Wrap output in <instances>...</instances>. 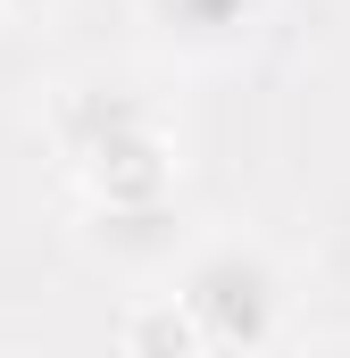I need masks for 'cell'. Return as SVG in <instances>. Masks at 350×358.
I'll use <instances>...</instances> for the list:
<instances>
[{
	"label": "cell",
	"instance_id": "6da1fadb",
	"mask_svg": "<svg viewBox=\"0 0 350 358\" xmlns=\"http://www.w3.org/2000/svg\"><path fill=\"white\" fill-rule=\"evenodd\" d=\"M175 308L192 317L200 350L259 358L267 342L284 334V275H275V259L251 250V242H200V250L183 259Z\"/></svg>",
	"mask_w": 350,
	"mask_h": 358
},
{
	"label": "cell",
	"instance_id": "7a4b0ae2",
	"mask_svg": "<svg viewBox=\"0 0 350 358\" xmlns=\"http://www.w3.org/2000/svg\"><path fill=\"white\" fill-rule=\"evenodd\" d=\"M76 159H84L100 208H117V200H167V192H175L167 134H159L142 108H125V100H108L100 134H76Z\"/></svg>",
	"mask_w": 350,
	"mask_h": 358
},
{
	"label": "cell",
	"instance_id": "3957f363",
	"mask_svg": "<svg viewBox=\"0 0 350 358\" xmlns=\"http://www.w3.org/2000/svg\"><path fill=\"white\" fill-rule=\"evenodd\" d=\"M92 242L125 267H159L183 250V217H175V192L167 200H117V208H92Z\"/></svg>",
	"mask_w": 350,
	"mask_h": 358
},
{
	"label": "cell",
	"instance_id": "277c9868",
	"mask_svg": "<svg viewBox=\"0 0 350 358\" xmlns=\"http://www.w3.org/2000/svg\"><path fill=\"white\" fill-rule=\"evenodd\" d=\"M142 8L175 50H242L267 17V0H142Z\"/></svg>",
	"mask_w": 350,
	"mask_h": 358
},
{
	"label": "cell",
	"instance_id": "5b68a950",
	"mask_svg": "<svg viewBox=\"0 0 350 358\" xmlns=\"http://www.w3.org/2000/svg\"><path fill=\"white\" fill-rule=\"evenodd\" d=\"M125 358H200V334H192V317L167 300H142L134 317H125Z\"/></svg>",
	"mask_w": 350,
	"mask_h": 358
},
{
	"label": "cell",
	"instance_id": "8992f818",
	"mask_svg": "<svg viewBox=\"0 0 350 358\" xmlns=\"http://www.w3.org/2000/svg\"><path fill=\"white\" fill-rule=\"evenodd\" d=\"M0 8H50V0H0Z\"/></svg>",
	"mask_w": 350,
	"mask_h": 358
}]
</instances>
